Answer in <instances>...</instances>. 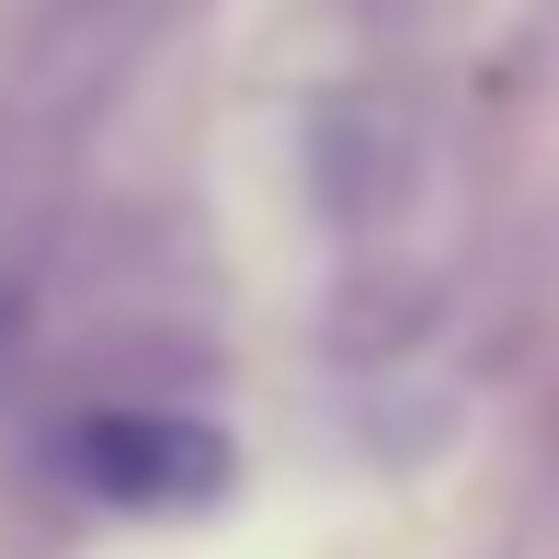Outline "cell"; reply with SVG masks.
Segmentation results:
<instances>
[{
    "label": "cell",
    "instance_id": "6da1fadb",
    "mask_svg": "<svg viewBox=\"0 0 559 559\" xmlns=\"http://www.w3.org/2000/svg\"><path fill=\"white\" fill-rule=\"evenodd\" d=\"M69 468L115 502H183L217 479V435L171 412H92V423H69Z\"/></svg>",
    "mask_w": 559,
    "mask_h": 559
},
{
    "label": "cell",
    "instance_id": "7a4b0ae2",
    "mask_svg": "<svg viewBox=\"0 0 559 559\" xmlns=\"http://www.w3.org/2000/svg\"><path fill=\"white\" fill-rule=\"evenodd\" d=\"M171 12H183V0H46V46H58L81 81H104V69H126Z\"/></svg>",
    "mask_w": 559,
    "mask_h": 559
}]
</instances>
